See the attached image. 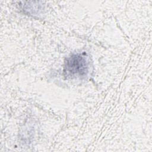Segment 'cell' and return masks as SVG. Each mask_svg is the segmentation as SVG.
<instances>
[{
    "instance_id": "cell-1",
    "label": "cell",
    "mask_w": 152,
    "mask_h": 152,
    "mask_svg": "<svg viewBox=\"0 0 152 152\" xmlns=\"http://www.w3.org/2000/svg\"><path fill=\"white\" fill-rule=\"evenodd\" d=\"M88 62L87 58L81 54H73L66 59L65 69L71 76H84L87 74Z\"/></svg>"
}]
</instances>
